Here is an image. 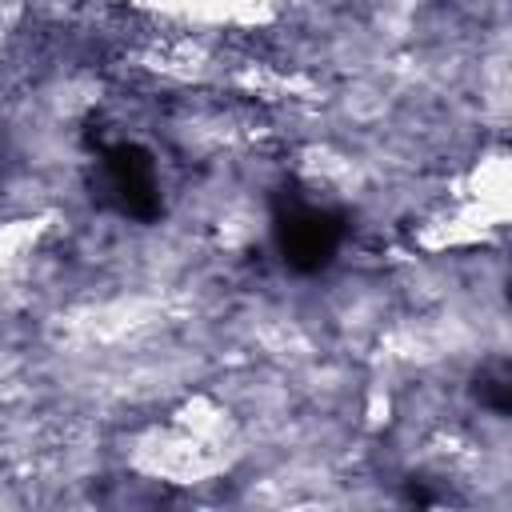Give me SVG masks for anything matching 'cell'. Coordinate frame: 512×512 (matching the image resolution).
Masks as SVG:
<instances>
[{"instance_id":"6da1fadb","label":"cell","mask_w":512,"mask_h":512,"mask_svg":"<svg viewBox=\"0 0 512 512\" xmlns=\"http://www.w3.org/2000/svg\"><path fill=\"white\" fill-rule=\"evenodd\" d=\"M104 160H108V192H112V200L132 216H152L160 200H156V176H152L148 160L136 148H112Z\"/></svg>"},{"instance_id":"7a4b0ae2","label":"cell","mask_w":512,"mask_h":512,"mask_svg":"<svg viewBox=\"0 0 512 512\" xmlns=\"http://www.w3.org/2000/svg\"><path fill=\"white\" fill-rule=\"evenodd\" d=\"M280 244H284V260L292 264H304V268H316L332 256L336 248V228L328 216H320L316 208H300L292 212L284 224H280Z\"/></svg>"}]
</instances>
